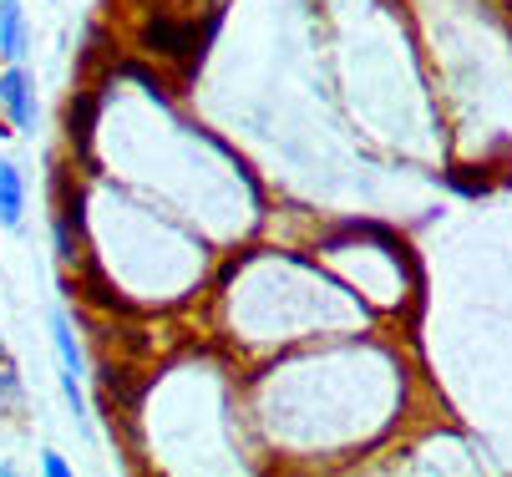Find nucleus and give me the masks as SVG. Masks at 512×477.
<instances>
[{
	"label": "nucleus",
	"instance_id": "f257e3e1",
	"mask_svg": "<svg viewBox=\"0 0 512 477\" xmlns=\"http://www.w3.org/2000/svg\"><path fill=\"white\" fill-rule=\"evenodd\" d=\"M0 107L11 112L16 132H36V87H31V77L21 72L16 61L0 72Z\"/></svg>",
	"mask_w": 512,
	"mask_h": 477
},
{
	"label": "nucleus",
	"instance_id": "f03ea898",
	"mask_svg": "<svg viewBox=\"0 0 512 477\" xmlns=\"http://www.w3.org/2000/svg\"><path fill=\"white\" fill-rule=\"evenodd\" d=\"M31 46V31H26V11L16 0H0V56L6 61H21Z\"/></svg>",
	"mask_w": 512,
	"mask_h": 477
},
{
	"label": "nucleus",
	"instance_id": "7ed1b4c3",
	"mask_svg": "<svg viewBox=\"0 0 512 477\" xmlns=\"http://www.w3.org/2000/svg\"><path fill=\"white\" fill-rule=\"evenodd\" d=\"M26 214V183H21V168L16 163H0V224L16 229Z\"/></svg>",
	"mask_w": 512,
	"mask_h": 477
},
{
	"label": "nucleus",
	"instance_id": "20e7f679",
	"mask_svg": "<svg viewBox=\"0 0 512 477\" xmlns=\"http://www.w3.org/2000/svg\"><path fill=\"white\" fill-rule=\"evenodd\" d=\"M51 340H56L61 371H66V376H82V371H87V361H82V346H77V335H71V320H66L61 310L51 315Z\"/></svg>",
	"mask_w": 512,
	"mask_h": 477
},
{
	"label": "nucleus",
	"instance_id": "39448f33",
	"mask_svg": "<svg viewBox=\"0 0 512 477\" xmlns=\"http://www.w3.org/2000/svg\"><path fill=\"white\" fill-rule=\"evenodd\" d=\"M92 122H97V97H77V102H71V112H66V127H71V143H77L82 153L92 143Z\"/></svg>",
	"mask_w": 512,
	"mask_h": 477
},
{
	"label": "nucleus",
	"instance_id": "423d86ee",
	"mask_svg": "<svg viewBox=\"0 0 512 477\" xmlns=\"http://www.w3.org/2000/svg\"><path fill=\"white\" fill-rule=\"evenodd\" d=\"M41 467H46L51 477H66V472H71V467H66V462H61L56 452H46V457H41Z\"/></svg>",
	"mask_w": 512,
	"mask_h": 477
}]
</instances>
